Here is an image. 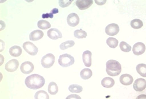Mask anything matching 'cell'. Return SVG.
<instances>
[{
	"label": "cell",
	"mask_w": 146,
	"mask_h": 99,
	"mask_svg": "<svg viewBox=\"0 0 146 99\" xmlns=\"http://www.w3.org/2000/svg\"><path fill=\"white\" fill-rule=\"evenodd\" d=\"M25 84L30 89L36 90L43 87L45 81L43 77L37 74H32L26 78Z\"/></svg>",
	"instance_id": "cell-1"
},
{
	"label": "cell",
	"mask_w": 146,
	"mask_h": 99,
	"mask_svg": "<svg viewBox=\"0 0 146 99\" xmlns=\"http://www.w3.org/2000/svg\"><path fill=\"white\" fill-rule=\"evenodd\" d=\"M106 66V71L110 76H118L121 73V65L118 61L115 60H110L107 62Z\"/></svg>",
	"instance_id": "cell-2"
},
{
	"label": "cell",
	"mask_w": 146,
	"mask_h": 99,
	"mask_svg": "<svg viewBox=\"0 0 146 99\" xmlns=\"http://www.w3.org/2000/svg\"><path fill=\"white\" fill-rule=\"evenodd\" d=\"M58 64L63 68H67L73 65L75 63V59L73 56L68 53L60 55L58 59Z\"/></svg>",
	"instance_id": "cell-3"
},
{
	"label": "cell",
	"mask_w": 146,
	"mask_h": 99,
	"mask_svg": "<svg viewBox=\"0 0 146 99\" xmlns=\"http://www.w3.org/2000/svg\"><path fill=\"white\" fill-rule=\"evenodd\" d=\"M55 61L54 55L51 53H49L42 57L41 60V64L43 68L49 69L53 66Z\"/></svg>",
	"instance_id": "cell-4"
},
{
	"label": "cell",
	"mask_w": 146,
	"mask_h": 99,
	"mask_svg": "<svg viewBox=\"0 0 146 99\" xmlns=\"http://www.w3.org/2000/svg\"><path fill=\"white\" fill-rule=\"evenodd\" d=\"M23 47L25 51L31 55L34 56L38 53V48L36 46L35 44L30 41H27L23 43Z\"/></svg>",
	"instance_id": "cell-5"
},
{
	"label": "cell",
	"mask_w": 146,
	"mask_h": 99,
	"mask_svg": "<svg viewBox=\"0 0 146 99\" xmlns=\"http://www.w3.org/2000/svg\"><path fill=\"white\" fill-rule=\"evenodd\" d=\"M119 31V27L115 23H111L108 25L105 28V33L110 36H114L117 35Z\"/></svg>",
	"instance_id": "cell-6"
},
{
	"label": "cell",
	"mask_w": 146,
	"mask_h": 99,
	"mask_svg": "<svg viewBox=\"0 0 146 99\" xmlns=\"http://www.w3.org/2000/svg\"><path fill=\"white\" fill-rule=\"evenodd\" d=\"M34 66L33 63L30 61H26L22 63L20 67V70L23 73L30 74L33 71Z\"/></svg>",
	"instance_id": "cell-7"
},
{
	"label": "cell",
	"mask_w": 146,
	"mask_h": 99,
	"mask_svg": "<svg viewBox=\"0 0 146 99\" xmlns=\"http://www.w3.org/2000/svg\"><path fill=\"white\" fill-rule=\"evenodd\" d=\"M67 22L70 26H76L80 23V18L77 14L72 13L67 16Z\"/></svg>",
	"instance_id": "cell-8"
},
{
	"label": "cell",
	"mask_w": 146,
	"mask_h": 99,
	"mask_svg": "<svg viewBox=\"0 0 146 99\" xmlns=\"http://www.w3.org/2000/svg\"><path fill=\"white\" fill-rule=\"evenodd\" d=\"M19 66V62L17 59H13L10 60L6 63L5 65V69L9 73H13L16 71Z\"/></svg>",
	"instance_id": "cell-9"
},
{
	"label": "cell",
	"mask_w": 146,
	"mask_h": 99,
	"mask_svg": "<svg viewBox=\"0 0 146 99\" xmlns=\"http://www.w3.org/2000/svg\"><path fill=\"white\" fill-rule=\"evenodd\" d=\"M133 87L136 91H142L146 88V80L143 78H138L135 81Z\"/></svg>",
	"instance_id": "cell-10"
},
{
	"label": "cell",
	"mask_w": 146,
	"mask_h": 99,
	"mask_svg": "<svg viewBox=\"0 0 146 99\" xmlns=\"http://www.w3.org/2000/svg\"><path fill=\"white\" fill-rule=\"evenodd\" d=\"M93 3V0H77L76 5L80 10H84L89 8Z\"/></svg>",
	"instance_id": "cell-11"
},
{
	"label": "cell",
	"mask_w": 146,
	"mask_h": 99,
	"mask_svg": "<svg viewBox=\"0 0 146 99\" xmlns=\"http://www.w3.org/2000/svg\"><path fill=\"white\" fill-rule=\"evenodd\" d=\"M146 51L145 45L142 42H137L135 44L133 48V53L135 55H142Z\"/></svg>",
	"instance_id": "cell-12"
},
{
	"label": "cell",
	"mask_w": 146,
	"mask_h": 99,
	"mask_svg": "<svg viewBox=\"0 0 146 99\" xmlns=\"http://www.w3.org/2000/svg\"><path fill=\"white\" fill-rule=\"evenodd\" d=\"M47 36L51 40H56L62 38V34L60 30L56 28H51L47 32Z\"/></svg>",
	"instance_id": "cell-13"
},
{
	"label": "cell",
	"mask_w": 146,
	"mask_h": 99,
	"mask_svg": "<svg viewBox=\"0 0 146 99\" xmlns=\"http://www.w3.org/2000/svg\"><path fill=\"white\" fill-rule=\"evenodd\" d=\"M82 60L85 66L90 67L92 65V53L90 51H85L82 53Z\"/></svg>",
	"instance_id": "cell-14"
},
{
	"label": "cell",
	"mask_w": 146,
	"mask_h": 99,
	"mask_svg": "<svg viewBox=\"0 0 146 99\" xmlns=\"http://www.w3.org/2000/svg\"><path fill=\"white\" fill-rule=\"evenodd\" d=\"M120 82L125 86H129L133 83V78L129 74H122L119 79Z\"/></svg>",
	"instance_id": "cell-15"
},
{
	"label": "cell",
	"mask_w": 146,
	"mask_h": 99,
	"mask_svg": "<svg viewBox=\"0 0 146 99\" xmlns=\"http://www.w3.org/2000/svg\"><path fill=\"white\" fill-rule=\"evenodd\" d=\"M44 33L40 30H34L29 35V39L31 41H38L43 38Z\"/></svg>",
	"instance_id": "cell-16"
},
{
	"label": "cell",
	"mask_w": 146,
	"mask_h": 99,
	"mask_svg": "<svg viewBox=\"0 0 146 99\" xmlns=\"http://www.w3.org/2000/svg\"><path fill=\"white\" fill-rule=\"evenodd\" d=\"M9 53L12 56L17 57L22 55V48L19 46L14 45L10 47L9 50Z\"/></svg>",
	"instance_id": "cell-17"
},
{
	"label": "cell",
	"mask_w": 146,
	"mask_h": 99,
	"mask_svg": "<svg viewBox=\"0 0 146 99\" xmlns=\"http://www.w3.org/2000/svg\"><path fill=\"white\" fill-rule=\"evenodd\" d=\"M115 84V80L113 78L109 77H105L101 81V84L104 88H111L114 86Z\"/></svg>",
	"instance_id": "cell-18"
},
{
	"label": "cell",
	"mask_w": 146,
	"mask_h": 99,
	"mask_svg": "<svg viewBox=\"0 0 146 99\" xmlns=\"http://www.w3.org/2000/svg\"><path fill=\"white\" fill-rule=\"evenodd\" d=\"M93 75V72L92 71L91 69L85 68L84 69H82V71L80 73V77L83 80H88Z\"/></svg>",
	"instance_id": "cell-19"
},
{
	"label": "cell",
	"mask_w": 146,
	"mask_h": 99,
	"mask_svg": "<svg viewBox=\"0 0 146 99\" xmlns=\"http://www.w3.org/2000/svg\"><path fill=\"white\" fill-rule=\"evenodd\" d=\"M58 86L56 82H52L49 84L48 91L51 95H56L58 92Z\"/></svg>",
	"instance_id": "cell-20"
},
{
	"label": "cell",
	"mask_w": 146,
	"mask_h": 99,
	"mask_svg": "<svg viewBox=\"0 0 146 99\" xmlns=\"http://www.w3.org/2000/svg\"><path fill=\"white\" fill-rule=\"evenodd\" d=\"M136 71L141 76L146 77V64H139L136 66Z\"/></svg>",
	"instance_id": "cell-21"
},
{
	"label": "cell",
	"mask_w": 146,
	"mask_h": 99,
	"mask_svg": "<svg viewBox=\"0 0 146 99\" xmlns=\"http://www.w3.org/2000/svg\"><path fill=\"white\" fill-rule=\"evenodd\" d=\"M38 28L42 30H46L50 28L51 26L49 22L45 20H40L37 23Z\"/></svg>",
	"instance_id": "cell-22"
},
{
	"label": "cell",
	"mask_w": 146,
	"mask_h": 99,
	"mask_svg": "<svg viewBox=\"0 0 146 99\" xmlns=\"http://www.w3.org/2000/svg\"><path fill=\"white\" fill-rule=\"evenodd\" d=\"M131 26L135 29H139L143 26L142 21L139 19H134L131 22Z\"/></svg>",
	"instance_id": "cell-23"
},
{
	"label": "cell",
	"mask_w": 146,
	"mask_h": 99,
	"mask_svg": "<svg viewBox=\"0 0 146 99\" xmlns=\"http://www.w3.org/2000/svg\"><path fill=\"white\" fill-rule=\"evenodd\" d=\"M35 99H49V96L45 91L39 90L35 93Z\"/></svg>",
	"instance_id": "cell-24"
},
{
	"label": "cell",
	"mask_w": 146,
	"mask_h": 99,
	"mask_svg": "<svg viewBox=\"0 0 146 99\" xmlns=\"http://www.w3.org/2000/svg\"><path fill=\"white\" fill-rule=\"evenodd\" d=\"M106 43L110 48L115 49L118 46V41L116 38L110 37L107 40Z\"/></svg>",
	"instance_id": "cell-25"
},
{
	"label": "cell",
	"mask_w": 146,
	"mask_h": 99,
	"mask_svg": "<svg viewBox=\"0 0 146 99\" xmlns=\"http://www.w3.org/2000/svg\"><path fill=\"white\" fill-rule=\"evenodd\" d=\"M75 42L73 40H67L61 43L60 45V48L62 50H65L68 48L74 46Z\"/></svg>",
	"instance_id": "cell-26"
},
{
	"label": "cell",
	"mask_w": 146,
	"mask_h": 99,
	"mask_svg": "<svg viewBox=\"0 0 146 99\" xmlns=\"http://www.w3.org/2000/svg\"><path fill=\"white\" fill-rule=\"evenodd\" d=\"M69 90L72 93H80L83 90V88L82 86L77 84H71L69 86Z\"/></svg>",
	"instance_id": "cell-27"
},
{
	"label": "cell",
	"mask_w": 146,
	"mask_h": 99,
	"mask_svg": "<svg viewBox=\"0 0 146 99\" xmlns=\"http://www.w3.org/2000/svg\"><path fill=\"white\" fill-rule=\"evenodd\" d=\"M74 35L76 38H86L87 36V34L84 30L82 29H78V30H75L74 32Z\"/></svg>",
	"instance_id": "cell-28"
},
{
	"label": "cell",
	"mask_w": 146,
	"mask_h": 99,
	"mask_svg": "<svg viewBox=\"0 0 146 99\" xmlns=\"http://www.w3.org/2000/svg\"><path fill=\"white\" fill-rule=\"evenodd\" d=\"M120 48L121 50L122 51L125 52V53H128L131 51V45L128 44V43L125 42V41H122L120 42L119 44Z\"/></svg>",
	"instance_id": "cell-29"
},
{
	"label": "cell",
	"mask_w": 146,
	"mask_h": 99,
	"mask_svg": "<svg viewBox=\"0 0 146 99\" xmlns=\"http://www.w3.org/2000/svg\"><path fill=\"white\" fill-rule=\"evenodd\" d=\"M73 0H60L58 1V4L60 7L62 8H64L70 5Z\"/></svg>",
	"instance_id": "cell-30"
},
{
	"label": "cell",
	"mask_w": 146,
	"mask_h": 99,
	"mask_svg": "<svg viewBox=\"0 0 146 99\" xmlns=\"http://www.w3.org/2000/svg\"><path fill=\"white\" fill-rule=\"evenodd\" d=\"M65 99H82V98L78 95L71 94L68 95Z\"/></svg>",
	"instance_id": "cell-31"
},
{
	"label": "cell",
	"mask_w": 146,
	"mask_h": 99,
	"mask_svg": "<svg viewBox=\"0 0 146 99\" xmlns=\"http://www.w3.org/2000/svg\"><path fill=\"white\" fill-rule=\"evenodd\" d=\"M53 14L51 11L50 12V13L43 14L42 15V18H53Z\"/></svg>",
	"instance_id": "cell-32"
},
{
	"label": "cell",
	"mask_w": 146,
	"mask_h": 99,
	"mask_svg": "<svg viewBox=\"0 0 146 99\" xmlns=\"http://www.w3.org/2000/svg\"><path fill=\"white\" fill-rule=\"evenodd\" d=\"M106 1L105 0V1H95V3H96L98 5H104L105 3H106Z\"/></svg>",
	"instance_id": "cell-33"
},
{
	"label": "cell",
	"mask_w": 146,
	"mask_h": 99,
	"mask_svg": "<svg viewBox=\"0 0 146 99\" xmlns=\"http://www.w3.org/2000/svg\"><path fill=\"white\" fill-rule=\"evenodd\" d=\"M136 99H146V95L145 94H141L137 96Z\"/></svg>",
	"instance_id": "cell-34"
}]
</instances>
